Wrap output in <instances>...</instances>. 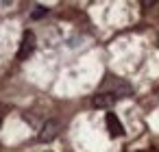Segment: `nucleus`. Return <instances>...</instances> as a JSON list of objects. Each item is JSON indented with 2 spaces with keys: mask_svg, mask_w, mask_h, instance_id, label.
I'll return each mask as SVG.
<instances>
[{
  "mask_svg": "<svg viewBox=\"0 0 159 152\" xmlns=\"http://www.w3.org/2000/svg\"><path fill=\"white\" fill-rule=\"evenodd\" d=\"M94 106L96 109H111L116 102H118V98L116 96H111V93H105V91H98L96 96H94Z\"/></svg>",
  "mask_w": 159,
  "mask_h": 152,
  "instance_id": "nucleus-5",
  "label": "nucleus"
},
{
  "mask_svg": "<svg viewBox=\"0 0 159 152\" xmlns=\"http://www.w3.org/2000/svg\"><path fill=\"white\" fill-rule=\"evenodd\" d=\"M100 91L105 93H111L116 98H129L133 93L131 85L124 80V78H118V76H107V80L100 85Z\"/></svg>",
  "mask_w": 159,
  "mask_h": 152,
  "instance_id": "nucleus-1",
  "label": "nucleus"
},
{
  "mask_svg": "<svg viewBox=\"0 0 159 152\" xmlns=\"http://www.w3.org/2000/svg\"><path fill=\"white\" fill-rule=\"evenodd\" d=\"M59 130H61V124H59L57 119H48V122L42 126V130H39V141H44V143L52 141V139L59 135Z\"/></svg>",
  "mask_w": 159,
  "mask_h": 152,
  "instance_id": "nucleus-3",
  "label": "nucleus"
},
{
  "mask_svg": "<svg viewBox=\"0 0 159 152\" xmlns=\"http://www.w3.org/2000/svg\"><path fill=\"white\" fill-rule=\"evenodd\" d=\"M46 13H48V9H46V7H35V11L31 13V18H33V20H39V18H44Z\"/></svg>",
  "mask_w": 159,
  "mask_h": 152,
  "instance_id": "nucleus-6",
  "label": "nucleus"
},
{
  "mask_svg": "<svg viewBox=\"0 0 159 152\" xmlns=\"http://www.w3.org/2000/svg\"><path fill=\"white\" fill-rule=\"evenodd\" d=\"M142 5H144V7H152V5H155V0H144Z\"/></svg>",
  "mask_w": 159,
  "mask_h": 152,
  "instance_id": "nucleus-7",
  "label": "nucleus"
},
{
  "mask_svg": "<svg viewBox=\"0 0 159 152\" xmlns=\"http://www.w3.org/2000/svg\"><path fill=\"white\" fill-rule=\"evenodd\" d=\"M105 122H107V128H109V135L111 137H122L124 135V126H122V122L118 119L116 113H107Z\"/></svg>",
  "mask_w": 159,
  "mask_h": 152,
  "instance_id": "nucleus-4",
  "label": "nucleus"
},
{
  "mask_svg": "<svg viewBox=\"0 0 159 152\" xmlns=\"http://www.w3.org/2000/svg\"><path fill=\"white\" fill-rule=\"evenodd\" d=\"M0 124H2V119H0Z\"/></svg>",
  "mask_w": 159,
  "mask_h": 152,
  "instance_id": "nucleus-8",
  "label": "nucleus"
},
{
  "mask_svg": "<svg viewBox=\"0 0 159 152\" xmlns=\"http://www.w3.org/2000/svg\"><path fill=\"white\" fill-rule=\"evenodd\" d=\"M35 33L33 31H24V35H22V41H20V50H18V59L20 61H26L31 54H33V50H35Z\"/></svg>",
  "mask_w": 159,
  "mask_h": 152,
  "instance_id": "nucleus-2",
  "label": "nucleus"
}]
</instances>
